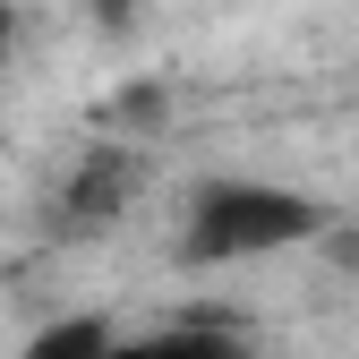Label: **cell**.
<instances>
[{
    "label": "cell",
    "instance_id": "cell-1",
    "mask_svg": "<svg viewBox=\"0 0 359 359\" xmlns=\"http://www.w3.org/2000/svg\"><path fill=\"white\" fill-rule=\"evenodd\" d=\"M317 205L274 189V180H214V189H197L189 205V248L180 257H197V265H231V257H265V248H291L317 231Z\"/></svg>",
    "mask_w": 359,
    "mask_h": 359
},
{
    "label": "cell",
    "instance_id": "cell-2",
    "mask_svg": "<svg viewBox=\"0 0 359 359\" xmlns=\"http://www.w3.org/2000/svg\"><path fill=\"white\" fill-rule=\"evenodd\" d=\"M128 189H137V163L128 154H86L77 163V180H69V222H111L120 205H128Z\"/></svg>",
    "mask_w": 359,
    "mask_h": 359
},
{
    "label": "cell",
    "instance_id": "cell-3",
    "mask_svg": "<svg viewBox=\"0 0 359 359\" xmlns=\"http://www.w3.org/2000/svg\"><path fill=\"white\" fill-rule=\"evenodd\" d=\"M111 359H248V342L231 325L197 317V325H171V334H146V342H120Z\"/></svg>",
    "mask_w": 359,
    "mask_h": 359
},
{
    "label": "cell",
    "instance_id": "cell-4",
    "mask_svg": "<svg viewBox=\"0 0 359 359\" xmlns=\"http://www.w3.org/2000/svg\"><path fill=\"white\" fill-rule=\"evenodd\" d=\"M120 342H111V325L103 317H60V325H43L34 342H26V359H111Z\"/></svg>",
    "mask_w": 359,
    "mask_h": 359
},
{
    "label": "cell",
    "instance_id": "cell-5",
    "mask_svg": "<svg viewBox=\"0 0 359 359\" xmlns=\"http://www.w3.org/2000/svg\"><path fill=\"white\" fill-rule=\"evenodd\" d=\"M95 18H103V26H120V18H128V0H95Z\"/></svg>",
    "mask_w": 359,
    "mask_h": 359
},
{
    "label": "cell",
    "instance_id": "cell-6",
    "mask_svg": "<svg viewBox=\"0 0 359 359\" xmlns=\"http://www.w3.org/2000/svg\"><path fill=\"white\" fill-rule=\"evenodd\" d=\"M0 52H9V9H0Z\"/></svg>",
    "mask_w": 359,
    "mask_h": 359
}]
</instances>
